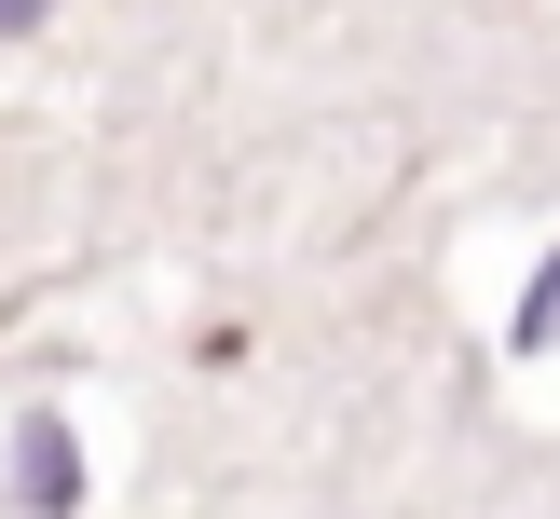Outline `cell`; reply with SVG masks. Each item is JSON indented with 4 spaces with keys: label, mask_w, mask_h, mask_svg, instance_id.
<instances>
[{
    "label": "cell",
    "mask_w": 560,
    "mask_h": 519,
    "mask_svg": "<svg viewBox=\"0 0 560 519\" xmlns=\"http://www.w3.org/2000/svg\"><path fill=\"white\" fill-rule=\"evenodd\" d=\"M69 492H82V479H69V437L27 424V506H69Z\"/></svg>",
    "instance_id": "6da1fadb"
},
{
    "label": "cell",
    "mask_w": 560,
    "mask_h": 519,
    "mask_svg": "<svg viewBox=\"0 0 560 519\" xmlns=\"http://www.w3.org/2000/svg\"><path fill=\"white\" fill-rule=\"evenodd\" d=\"M27 14H42V0H0V27H27Z\"/></svg>",
    "instance_id": "7a4b0ae2"
}]
</instances>
